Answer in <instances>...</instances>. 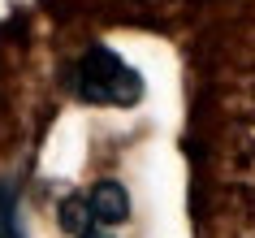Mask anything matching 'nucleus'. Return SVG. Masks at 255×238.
Segmentation results:
<instances>
[{
	"label": "nucleus",
	"instance_id": "39448f33",
	"mask_svg": "<svg viewBox=\"0 0 255 238\" xmlns=\"http://www.w3.org/2000/svg\"><path fill=\"white\" fill-rule=\"evenodd\" d=\"M78 238H113V230H108V225H87Z\"/></svg>",
	"mask_w": 255,
	"mask_h": 238
},
{
	"label": "nucleus",
	"instance_id": "7ed1b4c3",
	"mask_svg": "<svg viewBox=\"0 0 255 238\" xmlns=\"http://www.w3.org/2000/svg\"><path fill=\"white\" fill-rule=\"evenodd\" d=\"M87 225H95L91 208H87V195H69L65 204H61V230H69V234L78 238Z\"/></svg>",
	"mask_w": 255,
	"mask_h": 238
},
{
	"label": "nucleus",
	"instance_id": "20e7f679",
	"mask_svg": "<svg viewBox=\"0 0 255 238\" xmlns=\"http://www.w3.org/2000/svg\"><path fill=\"white\" fill-rule=\"evenodd\" d=\"M0 238H22V230H17V195L9 186H0Z\"/></svg>",
	"mask_w": 255,
	"mask_h": 238
},
{
	"label": "nucleus",
	"instance_id": "f257e3e1",
	"mask_svg": "<svg viewBox=\"0 0 255 238\" xmlns=\"http://www.w3.org/2000/svg\"><path fill=\"white\" fill-rule=\"evenodd\" d=\"M69 87L82 104H104V108H130L143 100V74L104 43H91L74 61Z\"/></svg>",
	"mask_w": 255,
	"mask_h": 238
},
{
	"label": "nucleus",
	"instance_id": "f03ea898",
	"mask_svg": "<svg viewBox=\"0 0 255 238\" xmlns=\"http://www.w3.org/2000/svg\"><path fill=\"white\" fill-rule=\"evenodd\" d=\"M87 208H91V217H95V225H121L126 217H130V195H126V186L121 182H95L91 186V195H87Z\"/></svg>",
	"mask_w": 255,
	"mask_h": 238
}]
</instances>
